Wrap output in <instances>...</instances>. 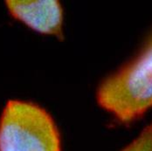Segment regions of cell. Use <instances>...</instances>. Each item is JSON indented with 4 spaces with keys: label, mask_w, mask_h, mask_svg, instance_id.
<instances>
[{
    "label": "cell",
    "mask_w": 152,
    "mask_h": 151,
    "mask_svg": "<svg viewBox=\"0 0 152 151\" xmlns=\"http://www.w3.org/2000/svg\"><path fill=\"white\" fill-rule=\"evenodd\" d=\"M101 107L122 123L135 121L152 107V34L137 56L100 84Z\"/></svg>",
    "instance_id": "6da1fadb"
},
{
    "label": "cell",
    "mask_w": 152,
    "mask_h": 151,
    "mask_svg": "<svg viewBox=\"0 0 152 151\" xmlns=\"http://www.w3.org/2000/svg\"><path fill=\"white\" fill-rule=\"evenodd\" d=\"M0 151H61V135L42 107L9 100L0 115Z\"/></svg>",
    "instance_id": "7a4b0ae2"
},
{
    "label": "cell",
    "mask_w": 152,
    "mask_h": 151,
    "mask_svg": "<svg viewBox=\"0 0 152 151\" xmlns=\"http://www.w3.org/2000/svg\"><path fill=\"white\" fill-rule=\"evenodd\" d=\"M5 5L15 19L42 34L61 37L63 11L56 0H7Z\"/></svg>",
    "instance_id": "3957f363"
},
{
    "label": "cell",
    "mask_w": 152,
    "mask_h": 151,
    "mask_svg": "<svg viewBox=\"0 0 152 151\" xmlns=\"http://www.w3.org/2000/svg\"><path fill=\"white\" fill-rule=\"evenodd\" d=\"M120 151H152V123L143 128L141 133Z\"/></svg>",
    "instance_id": "277c9868"
}]
</instances>
